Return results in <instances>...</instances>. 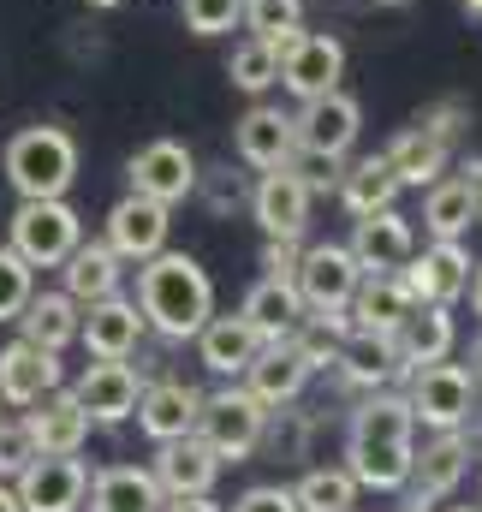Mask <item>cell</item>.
I'll return each instance as SVG.
<instances>
[{"mask_svg":"<svg viewBox=\"0 0 482 512\" xmlns=\"http://www.w3.org/2000/svg\"><path fill=\"white\" fill-rule=\"evenodd\" d=\"M137 310L143 328H155L161 340H197V328L215 316V280L197 256L155 251L137 262Z\"/></svg>","mask_w":482,"mask_h":512,"instance_id":"6da1fadb","label":"cell"},{"mask_svg":"<svg viewBox=\"0 0 482 512\" xmlns=\"http://www.w3.org/2000/svg\"><path fill=\"white\" fill-rule=\"evenodd\" d=\"M417 459V417L399 393H369L352 417L346 435V471L358 477V489H405Z\"/></svg>","mask_w":482,"mask_h":512,"instance_id":"7a4b0ae2","label":"cell"},{"mask_svg":"<svg viewBox=\"0 0 482 512\" xmlns=\"http://www.w3.org/2000/svg\"><path fill=\"white\" fill-rule=\"evenodd\" d=\"M6 179L24 197H66L78 179V137L60 126H24L6 143Z\"/></svg>","mask_w":482,"mask_h":512,"instance_id":"3957f363","label":"cell"},{"mask_svg":"<svg viewBox=\"0 0 482 512\" xmlns=\"http://www.w3.org/2000/svg\"><path fill=\"white\" fill-rule=\"evenodd\" d=\"M262 423H268V405L250 393V387H221V393H203V405H197V423H191V435L227 465H239L250 459L256 447H262Z\"/></svg>","mask_w":482,"mask_h":512,"instance_id":"277c9868","label":"cell"},{"mask_svg":"<svg viewBox=\"0 0 482 512\" xmlns=\"http://www.w3.org/2000/svg\"><path fill=\"white\" fill-rule=\"evenodd\" d=\"M78 239H84V221L66 197H24L12 215V251L30 268H60L78 251Z\"/></svg>","mask_w":482,"mask_h":512,"instance_id":"5b68a950","label":"cell"},{"mask_svg":"<svg viewBox=\"0 0 482 512\" xmlns=\"http://www.w3.org/2000/svg\"><path fill=\"white\" fill-rule=\"evenodd\" d=\"M12 495L24 512H78L90 495V471L78 453H36L18 477H12Z\"/></svg>","mask_w":482,"mask_h":512,"instance_id":"8992f818","label":"cell"},{"mask_svg":"<svg viewBox=\"0 0 482 512\" xmlns=\"http://www.w3.org/2000/svg\"><path fill=\"white\" fill-rule=\"evenodd\" d=\"M405 405H411V417L429 423V429H465V417H471V405H477V376L459 370V364H447V358H441V364H423V370H411Z\"/></svg>","mask_w":482,"mask_h":512,"instance_id":"52a82bcc","label":"cell"},{"mask_svg":"<svg viewBox=\"0 0 482 512\" xmlns=\"http://www.w3.org/2000/svg\"><path fill=\"white\" fill-rule=\"evenodd\" d=\"M131 191L137 197H155V203H185L191 191H197V155L179 143V137H155V143H143L137 155H131Z\"/></svg>","mask_w":482,"mask_h":512,"instance_id":"ba28073f","label":"cell"},{"mask_svg":"<svg viewBox=\"0 0 482 512\" xmlns=\"http://www.w3.org/2000/svg\"><path fill=\"white\" fill-rule=\"evenodd\" d=\"M358 280H363V268L346 245H310V251L298 256V274H292L304 310H346L352 292H358Z\"/></svg>","mask_w":482,"mask_h":512,"instance_id":"9c48e42d","label":"cell"},{"mask_svg":"<svg viewBox=\"0 0 482 512\" xmlns=\"http://www.w3.org/2000/svg\"><path fill=\"white\" fill-rule=\"evenodd\" d=\"M471 251L459 245V239H435L423 256H411L399 274H405V286H411V298L417 304H441V310H453L459 298H465V286H471Z\"/></svg>","mask_w":482,"mask_h":512,"instance_id":"30bf717a","label":"cell"},{"mask_svg":"<svg viewBox=\"0 0 482 512\" xmlns=\"http://www.w3.org/2000/svg\"><path fill=\"white\" fill-rule=\"evenodd\" d=\"M167 227H173L167 203L125 191L120 203L108 209V251L120 256V262H149L155 251H167Z\"/></svg>","mask_w":482,"mask_h":512,"instance_id":"8fae6325","label":"cell"},{"mask_svg":"<svg viewBox=\"0 0 482 512\" xmlns=\"http://www.w3.org/2000/svg\"><path fill=\"white\" fill-rule=\"evenodd\" d=\"M340 78H346V48H340V36L304 30V36H298V42L280 54V84H286L298 102L340 90Z\"/></svg>","mask_w":482,"mask_h":512,"instance_id":"7c38bea8","label":"cell"},{"mask_svg":"<svg viewBox=\"0 0 482 512\" xmlns=\"http://www.w3.org/2000/svg\"><path fill=\"white\" fill-rule=\"evenodd\" d=\"M363 131V108L346 90H328V96H310L298 114H292V137L298 149H316V155H346Z\"/></svg>","mask_w":482,"mask_h":512,"instance_id":"4fadbf2b","label":"cell"},{"mask_svg":"<svg viewBox=\"0 0 482 512\" xmlns=\"http://www.w3.org/2000/svg\"><path fill=\"white\" fill-rule=\"evenodd\" d=\"M465 471H471V435H459V429H441L429 447H423V459H411V512L435 507V501H447L459 483H465Z\"/></svg>","mask_w":482,"mask_h":512,"instance_id":"5bb4252c","label":"cell"},{"mask_svg":"<svg viewBox=\"0 0 482 512\" xmlns=\"http://www.w3.org/2000/svg\"><path fill=\"white\" fill-rule=\"evenodd\" d=\"M78 405L90 411V423H102V429H114L125 423L131 411H137V393H143V376L125 364V358H96L84 376H78Z\"/></svg>","mask_w":482,"mask_h":512,"instance_id":"9a60e30c","label":"cell"},{"mask_svg":"<svg viewBox=\"0 0 482 512\" xmlns=\"http://www.w3.org/2000/svg\"><path fill=\"white\" fill-rule=\"evenodd\" d=\"M346 251L358 256L363 274H399L417 256V233L399 209H375V215H358V233H352Z\"/></svg>","mask_w":482,"mask_h":512,"instance_id":"2e32d148","label":"cell"},{"mask_svg":"<svg viewBox=\"0 0 482 512\" xmlns=\"http://www.w3.org/2000/svg\"><path fill=\"white\" fill-rule=\"evenodd\" d=\"M250 215L262 221L268 239H304V227H310V191L298 185V173L268 167L256 179V191H250Z\"/></svg>","mask_w":482,"mask_h":512,"instance_id":"e0dca14e","label":"cell"},{"mask_svg":"<svg viewBox=\"0 0 482 512\" xmlns=\"http://www.w3.org/2000/svg\"><path fill=\"white\" fill-rule=\"evenodd\" d=\"M78 340L90 346V358H131L143 346V310L131 298H120V292L114 298H96L78 316Z\"/></svg>","mask_w":482,"mask_h":512,"instance_id":"ac0fdd59","label":"cell"},{"mask_svg":"<svg viewBox=\"0 0 482 512\" xmlns=\"http://www.w3.org/2000/svg\"><path fill=\"white\" fill-rule=\"evenodd\" d=\"M316 376V364L298 352V340H268L256 358H250V370H244V387L274 411V405H292L298 393H304V382Z\"/></svg>","mask_w":482,"mask_h":512,"instance_id":"d6986e66","label":"cell"},{"mask_svg":"<svg viewBox=\"0 0 482 512\" xmlns=\"http://www.w3.org/2000/svg\"><path fill=\"white\" fill-rule=\"evenodd\" d=\"M215 477H221V459H215L197 435L161 441V453H155V483H161L167 501H173V495H209Z\"/></svg>","mask_w":482,"mask_h":512,"instance_id":"ffe728a7","label":"cell"},{"mask_svg":"<svg viewBox=\"0 0 482 512\" xmlns=\"http://www.w3.org/2000/svg\"><path fill=\"white\" fill-rule=\"evenodd\" d=\"M197 405H203V393L191 382H149L137 393V429L161 447V441H173V435H191V423H197Z\"/></svg>","mask_w":482,"mask_h":512,"instance_id":"44dd1931","label":"cell"},{"mask_svg":"<svg viewBox=\"0 0 482 512\" xmlns=\"http://www.w3.org/2000/svg\"><path fill=\"white\" fill-rule=\"evenodd\" d=\"M60 382H66L60 376V352H42L30 340H12L0 352V399L6 405H36L42 393H54Z\"/></svg>","mask_w":482,"mask_h":512,"instance_id":"7402d4cb","label":"cell"},{"mask_svg":"<svg viewBox=\"0 0 482 512\" xmlns=\"http://www.w3.org/2000/svg\"><path fill=\"white\" fill-rule=\"evenodd\" d=\"M36 405H42V411H30V417H24V423H30L36 453H78V447L90 441V411L78 405V393H72V387H54V393H42Z\"/></svg>","mask_w":482,"mask_h":512,"instance_id":"603a6c76","label":"cell"},{"mask_svg":"<svg viewBox=\"0 0 482 512\" xmlns=\"http://www.w3.org/2000/svg\"><path fill=\"white\" fill-rule=\"evenodd\" d=\"M411 310H417V298H411L405 274H363L352 304H346L352 328H363V334H393Z\"/></svg>","mask_w":482,"mask_h":512,"instance_id":"cb8c5ba5","label":"cell"},{"mask_svg":"<svg viewBox=\"0 0 482 512\" xmlns=\"http://www.w3.org/2000/svg\"><path fill=\"white\" fill-rule=\"evenodd\" d=\"M477 185H482V167L471 161L459 179H435L429 197H423V227L429 239H465L471 221H477Z\"/></svg>","mask_w":482,"mask_h":512,"instance_id":"d4e9b609","label":"cell"},{"mask_svg":"<svg viewBox=\"0 0 482 512\" xmlns=\"http://www.w3.org/2000/svg\"><path fill=\"white\" fill-rule=\"evenodd\" d=\"M233 149H239L244 167H256V173L286 167V155L298 149V137H292V114H280V108H250L239 126H233Z\"/></svg>","mask_w":482,"mask_h":512,"instance_id":"484cf974","label":"cell"},{"mask_svg":"<svg viewBox=\"0 0 482 512\" xmlns=\"http://www.w3.org/2000/svg\"><path fill=\"white\" fill-rule=\"evenodd\" d=\"M334 364L346 370V382H352V387H369V393H381L387 382H399V376H405L393 334H363V328H352V334L340 340Z\"/></svg>","mask_w":482,"mask_h":512,"instance_id":"4316f807","label":"cell"},{"mask_svg":"<svg viewBox=\"0 0 482 512\" xmlns=\"http://www.w3.org/2000/svg\"><path fill=\"white\" fill-rule=\"evenodd\" d=\"M90 512H161V483H155V471H143V465H108V471H96L90 477Z\"/></svg>","mask_w":482,"mask_h":512,"instance_id":"83f0119b","label":"cell"},{"mask_svg":"<svg viewBox=\"0 0 482 512\" xmlns=\"http://www.w3.org/2000/svg\"><path fill=\"white\" fill-rule=\"evenodd\" d=\"M78 316H84V304H78L72 292H30V304L18 310V328H24L30 346L66 352V346L78 340Z\"/></svg>","mask_w":482,"mask_h":512,"instance_id":"f1b7e54d","label":"cell"},{"mask_svg":"<svg viewBox=\"0 0 482 512\" xmlns=\"http://www.w3.org/2000/svg\"><path fill=\"white\" fill-rule=\"evenodd\" d=\"M244 322L262 334V346L268 340H286L298 322H304V298H298V286L292 280H274V274H262L250 292H244V310H239Z\"/></svg>","mask_w":482,"mask_h":512,"instance_id":"f546056e","label":"cell"},{"mask_svg":"<svg viewBox=\"0 0 482 512\" xmlns=\"http://www.w3.org/2000/svg\"><path fill=\"white\" fill-rule=\"evenodd\" d=\"M393 346H399V364L405 370H423V364H441L453 352V316L441 304H417L399 328H393Z\"/></svg>","mask_w":482,"mask_h":512,"instance_id":"4dcf8cb0","label":"cell"},{"mask_svg":"<svg viewBox=\"0 0 482 512\" xmlns=\"http://www.w3.org/2000/svg\"><path fill=\"white\" fill-rule=\"evenodd\" d=\"M197 346H203V364H209L215 376H244L250 358L262 352V334H256L244 316H209V322L197 328Z\"/></svg>","mask_w":482,"mask_h":512,"instance_id":"1f68e13d","label":"cell"},{"mask_svg":"<svg viewBox=\"0 0 482 512\" xmlns=\"http://www.w3.org/2000/svg\"><path fill=\"white\" fill-rule=\"evenodd\" d=\"M387 167L399 173V185H435L447 173V137H435L429 126H405L387 143Z\"/></svg>","mask_w":482,"mask_h":512,"instance_id":"d6a6232c","label":"cell"},{"mask_svg":"<svg viewBox=\"0 0 482 512\" xmlns=\"http://www.w3.org/2000/svg\"><path fill=\"white\" fill-rule=\"evenodd\" d=\"M60 274H66V292L78 304H96V298H114L120 292V256L108 251V245H84L78 239V251L60 262Z\"/></svg>","mask_w":482,"mask_h":512,"instance_id":"836d02e7","label":"cell"},{"mask_svg":"<svg viewBox=\"0 0 482 512\" xmlns=\"http://www.w3.org/2000/svg\"><path fill=\"white\" fill-rule=\"evenodd\" d=\"M393 197H399V173L387 167V155H363L352 173H340V203L352 209V221L375 215V209H393Z\"/></svg>","mask_w":482,"mask_h":512,"instance_id":"e575fe53","label":"cell"},{"mask_svg":"<svg viewBox=\"0 0 482 512\" xmlns=\"http://www.w3.org/2000/svg\"><path fill=\"white\" fill-rule=\"evenodd\" d=\"M298 512H358V477L346 465H316L292 489Z\"/></svg>","mask_w":482,"mask_h":512,"instance_id":"d590c367","label":"cell"},{"mask_svg":"<svg viewBox=\"0 0 482 512\" xmlns=\"http://www.w3.org/2000/svg\"><path fill=\"white\" fill-rule=\"evenodd\" d=\"M227 78L239 84L244 96H262L268 84H280V60H274V48L268 42H244V48H233V60H227Z\"/></svg>","mask_w":482,"mask_h":512,"instance_id":"8d00e7d4","label":"cell"},{"mask_svg":"<svg viewBox=\"0 0 482 512\" xmlns=\"http://www.w3.org/2000/svg\"><path fill=\"white\" fill-rule=\"evenodd\" d=\"M239 24L256 42H274V36H286V30L304 24V0H244Z\"/></svg>","mask_w":482,"mask_h":512,"instance_id":"74e56055","label":"cell"},{"mask_svg":"<svg viewBox=\"0 0 482 512\" xmlns=\"http://www.w3.org/2000/svg\"><path fill=\"white\" fill-rule=\"evenodd\" d=\"M30 274H36V268H30L24 256L12 251V245H0V322H18V310L30 304V292H36Z\"/></svg>","mask_w":482,"mask_h":512,"instance_id":"f35d334b","label":"cell"},{"mask_svg":"<svg viewBox=\"0 0 482 512\" xmlns=\"http://www.w3.org/2000/svg\"><path fill=\"white\" fill-rule=\"evenodd\" d=\"M179 12H185V30L191 36H227L239 24L244 0H179Z\"/></svg>","mask_w":482,"mask_h":512,"instance_id":"ab89813d","label":"cell"},{"mask_svg":"<svg viewBox=\"0 0 482 512\" xmlns=\"http://www.w3.org/2000/svg\"><path fill=\"white\" fill-rule=\"evenodd\" d=\"M286 173H298V185L316 197V191H334L340 185V155H316V149H292L286 155Z\"/></svg>","mask_w":482,"mask_h":512,"instance_id":"60d3db41","label":"cell"},{"mask_svg":"<svg viewBox=\"0 0 482 512\" xmlns=\"http://www.w3.org/2000/svg\"><path fill=\"white\" fill-rule=\"evenodd\" d=\"M274 411H280V423H274V429L262 423L268 453H274V459H304V447H310V417H298V411H286V405H274Z\"/></svg>","mask_w":482,"mask_h":512,"instance_id":"b9f144b4","label":"cell"},{"mask_svg":"<svg viewBox=\"0 0 482 512\" xmlns=\"http://www.w3.org/2000/svg\"><path fill=\"white\" fill-rule=\"evenodd\" d=\"M30 459H36L30 423H24V417H12V423L0 417V483H6V477H18V471H24Z\"/></svg>","mask_w":482,"mask_h":512,"instance_id":"7bdbcfd3","label":"cell"},{"mask_svg":"<svg viewBox=\"0 0 482 512\" xmlns=\"http://www.w3.org/2000/svg\"><path fill=\"white\" fill-rule=\"evenodd\" d=\"M203 203H209V215H227V209H239V203H250V191H244V179L233 173V167H215V179H209Z\"/></svg>","mask_w":482,"mask_h":512,"instance_id":"ee69618b","label":"cell"},{"mask_svg":"<svg viewBox=\"0 0 482 512\" xmlns=\"http://www.w3.org/2000/svg\"><path fill=\"white\" fill-rule=\"evenodd\" d=\"M233 512H298V501L280 483H256V489H244L239 501H233Z\"/></svg>","mask_w":482,"mask_h":512,"instance_id":"f6af8a7d","label":"cell"},{"mask_svg":"<svg viewBox=\"0 0 482 512\" xmlns=\"http://www.w3.org/2000/svg\"><path fill=\"white\" fill-rule=\"evenodd\" d=\"M298 239H268V245H262V268H268V274H274V280H292V274H298Z\"/></svg>","mask_w":482,"mask_h":512,"instance_id":"bcb514c9","label":"cell"},{"mask_svg":"<svg viewBox=\"0 0 482 512\" xmlns=\"http://www.w3.org/2000/svg\"><path fill=\"white\" fill-rule=\"evenodd\" d=\"M161 512H221L209 495H173V501H161Z\"/></svg>","mask_w":482,"mask_h":512,"instance_id":"7dc6e473","label":"cell"},{"mask_svg":"<svg viewBox=\"0 0 482 512\" xmlns=\"http://www.w3.org/2000/svg\"><path fill=\"white\" fill-rule=\"evenodd\" d=\"M465 292H471V310L482 316V262H477V274H471V286H465Z\"/></svg>","mask_w":482,"mask_h":512,"instance_id":"c3c4849f","label":"cell"},{"mask_svg":"<svg viewBox=\"0 0 482 512\" xmlns=\"http://www.w3.org/2000/svg\"><path fill=\"white\" fill-rule=\"evenodd\" d=\"M0 512H24V507H18V495H12L6 483H0Z\"/></svg>","mask_w":482,"mask_h":512,"instance_id":"681fc988","label":"cell"},{"mask_svg":"<svg viewBox=\"0 0 482 512\" xmlns=\"http://www.w3.org/2000/svg\"><path fill=\"white\" fill-rule=\"evenodd\" d=\"M369 6H411V0H369Z\"/></svg>","mask_w":482,"mask_h":512,"instance_id":"f907efd6","label":"cell"},{"mask_svg":"<svg viewBox=\"0 0 482 512\" xmlns=\"http://www.w3.org/2000/svg\"><path fill=\"white\" fill-rule=\"evenodd\" d=\"M90 6H102V12H108V6H125V0H90Z\"/></svg>","mask_w":482,"mask_h":512,"instance_id":"816d5d0a","label":"cell"},{"mask_svg":"<svg viewBox=\"0 0 482 512\" xmlns=\"http://www.w3.org/2000/svg\"><path fill=\"white\" fill-rule=\"evenodd\" d=\"M465 6H471V12H477V18H482V0H465Z\"/></svg>","mask_w":482,"mask_h":512,"instance_id":"f5cc1de1","label":"cell"},{"mask_svg":"<svg viewBox=\"0 0 482 512\" xmlns=\"http://www.w3.org/2000/svg\"><path fill=\"white\" fill-rule=\"evenodd\" d=\"M477 221H482V185H477Z\"/></svg>","mask_w":482,"mask_h":512,"instance_id":"db71d44e","label":"cell"},{"mask_svg":"<svg viewBox=\"0 0 482 512\" xmlns=\"http://www.w3.org/2000/svg\"><path fill=\"white\" fill-rule=\"evenodd\" d=\"M447 512H482V507H447Z\"/></svg>","mask_w":482,"mask_h":512,"instance_id":"11a10c76","label":"cell"},{"mask_svg":"<svg viewBox=\"0 0 482 512\" xmlns=\"http://www.w3.org/2000/svg\"><path fill=\"white\" fill-rule=\"evenodd\" d=\"M0 405H6V399H0Z\"/></svg>","mask_w":482,"mask_h":512,"instance_id":"9f6ffc18","label":"cell"}]
</instances>
